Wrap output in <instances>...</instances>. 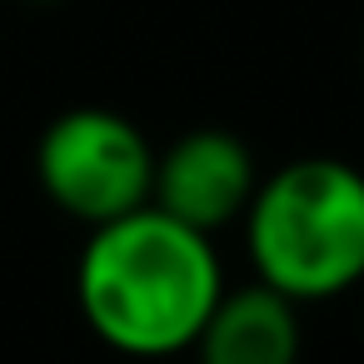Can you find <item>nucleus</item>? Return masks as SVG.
Listing matches in <instances>:
<instances>
[{
  "label": "nucleus",
  "mask_w": 364,
  "mask_h": 364,
  "mask_svg": "<svg viewBox=\"0 0 364 364\" xmlns=\"http://www.w3.org/2000/svg\"><path fill=\"white\" fill-rule=\"evenodd\" d=\"M26 6H65V0H26Z\"/></svg>",
  "instance_id": "423d86ee"
},
{
  "label": "nucleus",
  "mask_w": 364,
  "mask_h": 364,
  "mask_svg": "<svg viewBox=\"0 0 364 364\" xmlns=\"http://www.w3.org/2000/svg\"><path fill=\"white\" fill-rule=\"evenodd\" d=\"M225 294V269L210 235L140 205L95 225L80 264L75 299L100 344L130 359H170L195 349L205 319Z\"/></svg>",
  "instance_id": "f257e3e1"
},
{
  "label": "nucleus",
  "mask_w": 364,
  "mask_h": 364,
  "mask_svg": "<svg viewBox=\"0 0 364 364\" xmlns=\"http://www.w3.org/2000/svg\"><path fill=\"white\" fill-rule=\"evenodd\" d=\"M255 279L294 304H319L364 279V170L304 155L259 175L245 210Z\"/></svg>",
  "instance_id": "f03ea898"
},
{
  "label": "nucleus",
  "mask_w": 364,
  "mask_h": 364,
  "mask_svg": "<svg viewBox=\"0 0 364 364\" xmlns=\"http://www.w3.org/2000/svg\"><path fill=\"white\" fill-rule=\"evenodd\" d=\"M255 190H259V170H255L250 145L235 130L200 125L155 155L150 205L200 235H215V230L245 220Z\"/></svg>",
  "instance_id": "20e7f679"
},
{
  "label": "nucleus",
  "mask_w": 364,
  "mask_h": 364,
  "mask_svg": "<svg viewBox=\"0 0 364 364\" xmlns=\"http://www.w3.org/2000/svg\"><path fill=\"white\" fill-rule=\"evenodd\" d=\"M200 364H299V304L269 284L225 289L195 339Z\"/></svg>",
  "instance_id": "39448f33"
},
{
  "label": "nucleus",
  "mask_w": 364,
  "mask_h": 364,
  "mask_svg": "<svg viewBox=\"0 0 364 364\" xmlns=\"http://www.w3.org/2000/svg\"><path fill=\"white\" fill-rule=\"evenodd\" d=\"M36 180L55 210L80 225H110L155 190V150L135 120L105 105H75L41 130Z\"/></svg>",
  "instance_id": "7ed1b4c3"
}]
</instances>
